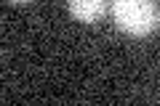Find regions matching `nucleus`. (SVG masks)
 I'll return each instance as SVG.
<instances>
[{
  "label": "nucleus",
  "mask_w": 160,
  "mask_h": 106,
  "mask_svg": "<svg viewBox=\"0 0 160 106\" xmlns=\"http://www.w3.org/2000/svg\"><path fill=\"white\" fill-rule=\"evenodd\" d=\"M109 6L118 29L131 37H147L160 27V8L155 0H115Z\"/></svg>",
  "instance_id": "nucleus-1"
},
{
  "label": "nucleus",
  "mask_w": 160,
  "mask_h": 106,
  "mask_svg": "<svg viewBox=\"0 0 160 106\" xmlns=\"http://www.w3.org/2000/svg\"><path fill=\"white\" fill-rule=\"evenodd\" d=\"M67 8L78 21L96 24L107 13V0H67Z\"/></svg>",
  "instance_id": "nucleus-2"
},
{
  "label": "nucleus",
  "mask_w": 160,
  "mask_h": 106,
  "mask_svg": "<svg viewBox=\"0 0 160 106\" xmlns=\"http://www.w3.org/2000/svg\"><path fill=\"white\" fill-rule=\"evenodd\" d=\"M13 6H27V3H32V0H11Z\"/></svg>",
  "instance_id": "nucleus-3"
},
{
  "label": "nucleus",
  "mask_w": 160,
  "mask_h": 106,
  "mask_svg": "<svg viewBox=\"0 0 160 106\" xmlns=\"http://www.w3.org/2000/svg\"><path fill=\"white\" fill-rule=\"evenodd\" d=\"M109 3H115V0H109Z\"/></svg>",
  "instance_id": "nucleus-4"
}]
</instances>
